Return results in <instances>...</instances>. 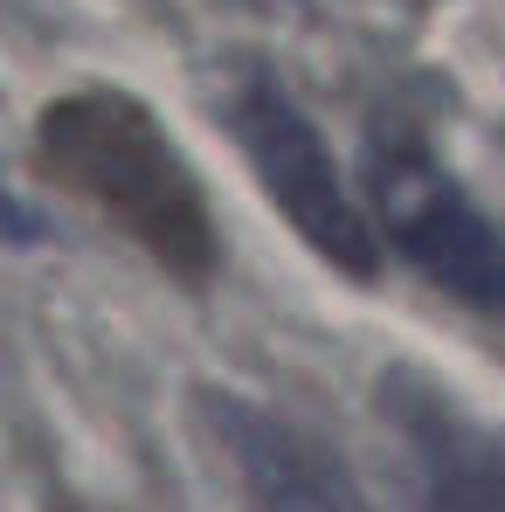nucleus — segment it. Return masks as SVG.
<instances>
[{"label":"nucleus","instance_id":"nucleus-3","mask_svg":"<svg viewBox=\"0 0 505 512\" xmlns=\"http://www.w3.org/2000/svg\"><path fill=\"white\" fill-rule=\"evenodd\" d=\"M381 208H388V243L416 263L436 291H450L471 312L505 319V229L422 153L381 160Z\"/></svg>","mask_w":505,"mask_h":512},{"label":"nucleus","instance_id":"nucleus-1","mask_svg":"<svg viewBox=\"0 0 505 512\" xmlns=\"http://www.w3.org/2000/svg\"><path fill=\"white\" fill-rule=\"evenodd\" d=\"M35 167L180 284H201L215 270L222 243H215L208 194L187 153L167 139V125L132 90L97 84L56 97L35 118Z\"/></svg>","mask_w":505,"mask_h":512},{"label":"nucleus","instance_id":"nucleus-2","mask_svg":"<svg viewBox=\"0 0 505 512\" xmlns=\"http://www.w3.org/2000/svg\"><path fill=\"white\" fill-rule=\"evenodd\" d=\"M236 139H243V153L256 167V187L298 229V243L312 256H326L333 270L367 284L381 270V229L346 194L333 153H326L319 125L298 111V97L284 84H270V77H250L236 90Z\"/></svg>","mask_w":505,"mask_h":512},{"label":"nucleus","instance_id":"nucleus-5","mask_svg":"<svg viewBox=\"0 0 505 512\" xmlns=\"http://www.w3.org/2000/svg\"><path fill=\"white\" fill-rule=\"evenodd\" d=\"M388 416L409 450L416 512H505V429L478 423L429 381H395Z\"/></svg>","mask_w":505,"mask_h":512},{"label":"nucleus","instance_id":"nucleus-4","mask_svg":"<svg viewBox=\"0 0 505 512\" xmlns=\"http://www.w3.org/2000/svg\"><path fill=\"white\" fill-rule=\"evenodd\" d=\"M201 416H208V436L222 443L250 512H374L353 464L305 423L263 409L236 388H208Z\"/></svg>","mask_w":505,"mask_h":512}]
</instances>
